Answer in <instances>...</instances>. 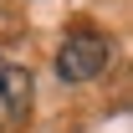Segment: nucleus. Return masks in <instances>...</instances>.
Segmentation results:
<instances>
[{
  "label": "nucleus",
  "mask_w": 133,
  "mask_h": 133,
  "mask_svg": "<svg viewBox=\"0 0 133 133\" xmlns=\"http://www.w3.org/2000/svg\"><path fill=\"white\" fill-rule=\"evenodd\" d=\"M31 92H36V82H31V72L26 66H0V133H10V128H21L26 123V113H31Z\"/></svg>",
  "instance_id": "obj_2"
},
{
  "label": "nucleus",
  "mask_w": 133,
  "mask_h": 133,
  "mask_svg": "<svg viewBox=\"0 0 133 133\" xmlns=\"http://www.w3.org/2000/svg\"><path fill=\"white\" fill-rule=\"evenodd\" d=\"M0 66H5V62H0Z\"/></svg>",
  "instance_id": "obj_3"
},
{
  "label": "nucleus",
  "mask_w": 133,
  "mask_h": 133,
  "mask_svg": "<svg viewBox=\"0 0 133 133\" xmlns=\"http://www.w3.org/2000/svg\"><path fill=\"white\" fill-rule=\"evenodd\" d=\"M108 62H113V41L102 31H92V26H77V31H66V41L56 46V77L72 87L92 82V77H102L108 72Z\"/></svg>",
  "instance_id": "obj_1"
}]
</instances>
